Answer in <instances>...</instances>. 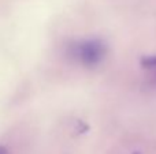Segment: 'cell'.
Instances as JSON below:
<instances>
[{"mask_svg": "<svg viewBox=\"0 0 156 154\" xmlns=\"http://www.w3.org/2000/svg\"><path fill=\"white\" fill-rule=\"evenodd\" d=\"M67 55L70 59L85 68H96L105 60L108 46L99 37L80 38L69 44Z\"/></svg>", "mask_w": 156, "mask_h": 154, "instance_id": "cell-1", "label": "cell"}, {"mask_svg": "<svg viewBox=\"0 0 156 154\" xmlns=\"http://www.w3.org/2000/svg\"><path fill=\"white\" fill-rule=\"evenodd\" d=\"M0 154H8V150L4 146H0Z\"/></svg>", "mask_w": 156, "mask_h": 154, "instance_id": "cell-2", "label": "cell"}, {"mask_svg": "<svg viewBox=\"0 0 156 154\" xmlns=\"http://www.w3.org/2000/svg\"><path fill=\"white\" fill-rule=\"evenodd\" d=\"M152 83L156 85V71L155 72H152Z\"/></svg>", "mask_w": 156, "mask_h": 154, "instance_id": "cell-3", "label": "cell"}, {"mask_svg": "<svg viewBox=\"0 0 156 154\" xmlns=\"http://www.w3.org/2000/svg\"><path fill=\"white\" fill-rule=\"evenodd\" d=\"M133 154H140V153H133Z\"/></svg>", "mask_w": 156, "mask_h": 154, "instance_id": "cell-4", "label": "cell"}]
</instances>
